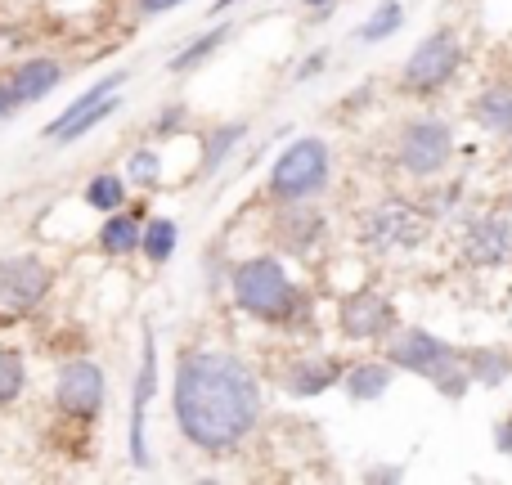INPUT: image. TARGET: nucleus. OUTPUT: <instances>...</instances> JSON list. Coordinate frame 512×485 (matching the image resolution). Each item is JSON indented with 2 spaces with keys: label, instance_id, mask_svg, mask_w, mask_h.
Returning <instances> with one entry per match:
<instances>
[{
  "label": "nucleus",
  "instance_id": "obj_1",
  "mask_svg": "<svg viewBox=\"0 0 512 485\" xmlns=\"http://www.w3.org/2000/svg\"><path fill=\"white\" fill-rule=\"evenodd\" d=\"M171 409L189 445L225 454L261 423V382L234 351H185L171 382Z\"/></svg>",
  "mask_w": 512,
  "mask_h": 485
},
{
  "label": "nucleus",
  "instance_id": "obj_2",
  "mask_svg": "<svg viewBox=\"0 0 512 485\" xmlns=\"http://www.w3.org/2000/svg\"><path fill=\"white\" fill-rule=\"evenodd\" d=\"M234 306L261 324H292L301 310H310L306 292L288 279L279 256H248L230 270Z\"/></svg>",
  "mask_w": 512,
  "mask_h": 485
},
{
  "label": "nucleus",
  "instance_id": "obj_3",
  "mask_svg": "<svg viewBox=\"0 0 512 485\" xmlns=\"http://www.w3.org/2000/svg\"><path fill=\"white\" fill-rule=\"evenodd\" d=\"M328 176H333V158H328V144L319 135H301L288 149L279 153V162L270 167V180H265V194L274 203H306V198H319L328 189Z\"/></svg>",
  "mask_w": 512,
  "mask_h": 485
},
{
  "label": "nucleus",
  "instance_id": "obj_4",
  "mask_svg": "<svg viewBox=\"0 0 512 485\" xmlns=\"http://www.w3.org/2000/svg\"><path fill=\"white\" fill-rule=\"evenodd\" d=\"M450 158H454V126L445 117H414V122H405V131L396 140L400 171H409L418 180H432L450 167Z\"/></svg>",
  "mask_w": 512,
  "mask_h": 485
},
{
  "label": "nucleus",
  "instance_id": "obj_5",
  "mask_svg": "<svg viewBox=\"0 0 512 485\" xmlns=\"http://www.w3.org/2000/svg\"><path fill=\"white\" fill-rule=\"evenodd\" d=\"M459 63H463L459 36H454L450 27H441V32L423 36V41L414 45V54H409L405 68H400V86L414 90V95H432V90L450 86Z\"/></svg>",
  "mask_w": 512,
  "mask_h": 485
},
{
  "label": "nucleus",
  "instance_id": "obj_6",
  "mask_svg": "<svg viewBox=\"0 0 512 485\" xmlns=\"http://www.w3.org/2000/svg\"><path fill=\"white\" fill-rule=\"evenodd\" d=\"M360 239L373 247V252H409L427 239V221L414 212L409 203H378L360 225Z\"/></svg>",
  "mask_w": 512,
  "mask_h": 485
},
{
  "label": "nucleus",
  "instance_id": "obj_7",
  "mask_svg": "<svg viewBox=\"0 0 512 485\" xmlns=\"http://www.w3.org/2000/svg\"><path fill=\"white\" fill-rule=\"evenodd\" d=\"M337 328H342V337H351V342H378V337L396 333V306L373 288L346 292V297L337 301Z\"/></svg>",
  "mask_w": 512,
  "mask_h": 485
},
{
  "label": "nucleus",
  "instance_id": "obj_8",
  "mask_svg": "<svg viewBox=\"0 0 512 485\" xmlns=\"http://www.w3.org/2000/svg\"><path fill=\"white\" fill-rule=\"evenodd\" d=\"M450 360H459L445 337L427 333V328H405L387 342V364L391 369H405V373H418V378H436Z\"/></svg>",
  "mask_w": 512,
  "mask_h": 485
},
{
  "label": "nucleus",
  "instance_id": "obj_9",
  "mask_svg": "<svg viewBox=\"0 0 512 485\" xmlns=\"http://www.w3.org/2000/svg\"><path fill=\"white\" fill-rule=\"evenodd\" d=\"M63 414L72 418H95L104 409V369L95 360H72L59 369V387H54Z\"/></svg>",
  "mask_w": 512,
  "mask_h": 485
},
{
  "label": "nucleus",
  "instance_id": "obj_10",
  "mask_svg": "<svg viewBox=\"0 0 512 485\" xmlns=\"http://www.w3.org/2000/svg\"><path fill=\"white\" fill-rule=\"evenodd\" d=\"M50 292V265L36 256H5L0 261V301L9 310H32Z\"/></svg>",
  "mask_w": 512,
  "mask_h": 485
},
{
  "label": "nucleus",
  "instance_id": "obj_11",
  "mask_svg": "<svg viewBox=\"0 0 512 485\" xmlns=\"http://www.w3.org/2000/svg\"><path fill=\"white\" fill-rule=\"evenodd\" d=\"M158 396V333L144 324V355H140V378H135V405H131V463L149 468V445H144V414L149 400Z\"/></svg>",
  "mask_w": 512,
  "mask_h": 485
},
{
  "label": "nucleus",
  "instance_id": "obj_12",
  "mask_svg": "<svg viewBox=\"0 0 512 485\" xmlns=\"http://www.w3.org/2000/svg\"><path fill=\"white\" fill-rule=\"evenodd\" d=\"M274 243L292 256H310L319 243H324V216L319 207L306 203H283L279 216H274Z\"/></svg>",
  "mask_w": 512,
  "mask_h": 485
},
{
  "label": "nucleus",
  "instance_id": "obj_13",
  "mask_svg": "<svg viewBox=\"0 0 512 485\" xmlns=\"http://www.w3.org/2000/svg\"><path fill=\"white\" fill-rule=\"evenodd\" d=\"M463 256L472 265H481V270L504 265L512 256V225L504 216H477V221H468V230H463Z\"/></svg>",
  "mask_w": 512,
  "mask_h": 485
},
{
  "label": "nucleus",
  "instance_id": "obj_14",
  "mask_svg": "<svg viewBox=\"0 0 512 485\" xmlns=\"http://www.w3.org/2000/svg\"><path fill=\"white\" fill-rule=\"evenodd\" d=\"M342 378V364L328 360V355H301L283 369V391L288 396H324L328 387H337Z\"/></svg>",
  "mask_w": 512,
  "mask_h": 485
},
{
  "label": "nucleus",
  "instance_id": "obj_15",
  "mask_svg": "<svg viewBox=\"0 0 512 485\" xmlns=\"http://www.w3.org/2000/svg\"><path fill=\"white\" fill-rule=\"evenodd\" d=\"M59 81H63V68L54 59H27V63H18V72L9 77V95H14V104H36V99H45Z\"/></svg>",
  "mask_w": 512,
  "mask_h": 485
},
{
  "label": "nucleus",
  "instance_id": "obj_16",
  "mask_svg": "<svg viewBox=\"0 0 512 485\" xmlns=\"http://www.w3.org/2000/svg\"><path fill=\"white\" fill-rule=\"evenodd\" d=\"M391 378H396V369H391L387 360H382V364L378 360H364V364H351V369H346L337 382H342L346 396L364 405V400H382V396H387Z\"/></svg>",
  "mask_w": 512,
  "mask_h": 485
},
{
  "label": "nucleus",
  "instance_id": "obj_17",
  "mask_svg": "<svg viewBox=\"0 0 512 485\" xmlns=\"http://www.w3.org/2000/svg\"><path fill=\"white\" fill-rule=\"evenodd\" d=\"M472 122L490 135H512V86H486L472 99Z\"/></svg>",
  "mask_w": 512,
  "mask_h": 485
},
{
  "label": "nucleus",
  "instance_id": "obj_18",
  "mask_svg": "<svg viewBox=\"0 0 512 485\" xmlns=\"http://www.w3.org/2000/svg\"><path fill=\"white\" fill-rule=\"evenodd\" d=\"M140 212H108V221H104V230H99V243H104V252H113V256H126V252H135L140 247Z\"/></svg>",
  "mask_w": 512,
  "mask_h": 485
},
{
  "label": "nucleus",
  "instance_id": "obj_19",
  "mask_svg": "<svg viewBox=\"0 0 512 485\" xmlns=\"http://www.w3.org/2000/svg\"><path fill=\"white\" fill-rule=\"evenodd\" d=\"M176 243H180V230H176V221H167V216H158V221H149L140 230V252L149 256L153 265H167L171 256H176Z\"/></svg>",
  "mask_w": 512,
  "mask_h": 485
},
{
  "label": "nucleus",
  "instance_id": "obj_20",
  "mask_svg": "<svg viewBox=\"0 0 512 485\" xmlns=\"http://www.w3.org/2000/svg\"><path fill=\"white\" fill-rule=\"evenodd\" d=\"M122 81H126V72H113V77L95 81V86H90V90H86V95H81V99H72V104H68V108H63V113H59V117H54V122H50V126H45V135H50V140H59V131H63V126H68V122H77V117H81V113H86V108H95V104H99V99H104V95H113V90H117V86H122Z\"/></svg>",
  "mask_w": 512,
  "mask_h": 485
},
{
  "label": "nucleus",
  "instance_id": "obj_21",
  "mask_svg": "<svg viewBox=\"0 0 512 485\" xmlns=\"http://www.w3.org/2000/svg\"><path fill=\"white\" fill-rule=\"evenodd\" d=\"M463 364L472 373V387H504L512 378V355L504 351H472Z\"/></svg>",
  "mask_w": 512,
  "mask_h": 485
},
{
  "label": "nucleus",
  "instance_id": "obj_22",
  "mask_svg": "<svg viewBox=\"0 0 512 485\" xmlns=\"http://www.w3.org/2000/svg\"><path fill=\"white\" fill-rule=\"evenodd\" d=\"M230 32H234V27H212V32L194 36V41H189L185 50H180L176 59H171V72H180V77H185V72H194L198 63H207L216 50H221L225 41H230Z\"/></svg>",
  "mask_w": 512,
  "mask_h": 485
},
{
  "label": "nucleus",
  "instance_id": "obj_23",
  "mask_svg": "<svg viewBox=\"0 0 512 485\" xmlns=\"http://www.w3.org/2000/svg\"><path fill=\"white\" fill-rule=\"evenodd\" d=\"M243 135H248V122H230V126H221V131H212V140H207V153H203V171H198V176H216Z\"/></svg>",
  "mask_w": 512,
  "mask_h": 485
},
{
  "label": "nucleus",
  "instance_id": "obj_24",
  "mask_svg": "<svg viewBox=\"0 0 512 485\" xmlns=\"http://www.w3.org/2000/svg\"><path fill=\"white\" fill-rule=\"evenodd\" d=\"M86 207H95V212H117V207H126V180L117 176V171H104V176H95L86 185Z\"/></svg>",
  "mask_w": 512,
  "mask_h": 485
},
{
  "label": "nucleus",
  "instance_id": "obj_25",
  "mask_svg": "<svg viewBox=\"0 0 512 485\" xmlns=\"http://www.w3.org/2000/svg\"><path fill=\"white\" fill-rule=\"evenodd\" d=\"M400 27H405V9H400V0H382V5L369 14V23H364L355 36L373 45V41H387V36H396Z\"/></svg>",
  "mask_w": 512,
  "mask_h": 485
},
{
  "label": "nucleus",
  "instance_id": "obj_26",
  "mask_svg": "<svg viewBox=\"0 0 512 485\" xmlns=\"http://www.w3.org/2000/svg\"><path fill=\"white\" fill-rule=\"evenodd\" d=\"M27 387V364H23V351L14 346H0V405L18 400Z\"/></svg>",
  "mask_w": 512,
  "mask_h": 485
},
{
  "label": "nucleus",
  "instance_id": "obj_27",
  "mask_svg": "<svg viewBox=\"0 0 512 485\" xmlns=\"http://www.w3.org/2000/svg\"><path fill=\"white\" fill-rule=\"evenodd\" d=\"M117 104H122V99H117V90H113V95H104L95 108H86V113H81L77 122H68V126H63V131H59V140H54V144H72V140H81V135H90L99 122H104L108 113H117Z\"/></svg>",
  "mask_w": 512,
  "mask_h": 485
},
{
  "label": "nucleus",
  "instance_id": "obj_28",
  "mask_svg": "<svg viewBox=\"0 0 512 485\" xmlns=\"http://www.w3.org/2000/svg\"><path fill=\"white\" fill-rule=\"evenodd\" d=\"M432 382H436V391H441L445 400H463V396H468V387H472V373H468V364H463V355H459V360H450V364H445V369L436 373Z\"/></svg>",
  "mask_w": 512,
  "mask_h": 485
},
{
  "label": "nucleus",
  "instance_id": "obj_29",
  "mask_svg": "<svg viewBox=\"0 0 512 485\" xmlns=\"http://www.w3.org/2000/svg\"><path fill=\"white\" fill-rule=\"evenodd\" d=\"M126 180H135V185H144V189H153L162 180V158L153 149H140V153H131V162H126Z\"/></svg>",
  "mask_w": 512,
  "mask_h": 485
},
{
  "label": "nucleus",
  "instance_id": "obj_30",
  "mask_svg": "<svg viewBox=\"0 0 512 485\" xmlns=\"http://www.w3.org/2000/svg\"><path fill=\"white\" fill-rule=\"evenodd\" d=\"M369 485H387V481H405V468H364Z\"/></svg>",
  "mask_w": 512,
  "mask_h": 485
},
{
  "label": "nucleus",
  "instance_id": "obj_31",
  "mask_svg": "<svg viewBox=\"0 0 512 485\" xmlns=\"http://www.w3.org/2000/svg\"><path fill=\"white\" fill-rule=\"evenodd\" d=\"M324 63H328V54H324V50H315V54H310V59H306V63H301V68H297V81H306V77H319V72H324Z\"/></svg>",
  "mask_w": 512,
  "mask_h": 485
},
{
  "label": "nucleus",
  "instance_id": "obj_32",
  "mask_svg": "<svg viewBox=\"0 0 512 485\" xmlns=\"http://www.w3.org/2000/svg\"><path fill=\"white\" fill-rule=\"evenodd\" d=\"M495 450L499 454H512V414L504 418V423H495Z\"/></svg>",
  "mask_w": 512,
  "mask_h": 485
},
{
  "label": "nucleus",
  "instance_id": "obj_33",
  "mask_svg": "<svg viewBox=\"0 0 512 485\" xmlns=\"http://www.w3.org/2000/svg\"><path fill=\"white\" fill-rule=\"evenodd\" d=\"M176 5H185V0H140V14H167V9H176Z\"/></svg>",
  "mask_w": 512,
  "mask_h": 485
},
{
  "label": "nucleus",
  "instance_id": "obj_34",
  "mask_svg": "<svg viewBox=\"0 0 512 485\" xmlns=\"http://www.w3.org/2000/svg\"><path fill=\"white\" fill-rule=\"evenodd\" d=\"M14 108H18V104H14V95H9V86H0V122H5Z\"/></svg>",
  "mask_w": 512,
  "mask_h": 485
},
{
  "label": "nucleus",
  "instance_id": "obj_35",
  "mask_svg": "<svg viewBox=\"0 0 512 485\" xmlns=\"http://www.w3.org/2000/svg\"><path fill=\"white\" fill-rule=\"evenodd\" d=\"M230 5H239V0H216L212 9H216V14H225V9H230Z\"/></svg>",
  "mask_w": 512,
  "mask_h": 485
},
{
  "label": "nucleus",
  "instance_id": "obj_36",
  "mask_svg": "<svg viewBox=\"0 0 512 485\" xmlns=\"http://www.w3.org/2000/svg\"><path fill=\"white\" fill-rule=\"evenodd\" d=\"M306 9H324V5H333V0H301Z\"/></svg>",
  "mask_w": 512,
  "mask_h": 485
}]
</instances>
